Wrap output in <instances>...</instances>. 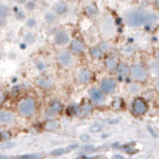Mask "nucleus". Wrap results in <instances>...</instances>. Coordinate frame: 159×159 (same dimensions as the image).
I'll use <instances>...</instances> for the list:
<instances>
[{"label":"nucleus","mask_w":159,"mask_h":159,"mask_svg":"<svg viewBox=\"0 0 159 159\" xmlns=\"http://www.w3.org/2000/svg\"><path fill=\"white\" fill-rule=\"evenodd\" d=\"M91 77V74L90 72L86 69L81 70L79 72V80L81 83H86L89 80Z\"/></svg>","instance_id":"ddd939ff"},{"label":"nucleus","mask_w":159,"mask_h":159,"mask_svg":"<svg viewBox=\"0 0 159 159\" xmlns=\"http://www.w3.org/2000/svg\"><path fill=\"white\" fill-rule=\"evenodd\" d=\"M10 137V135L6 132H2L0 133V139H7Z\"/></svg>","instance_id":"bb28decb"},{"label":"nucleus","mask_w":159,"mask_h":159,"mask_svg":"<svg viewBox=\"0 0 159 159\" xmlns=\"http://www.w3.org/2000/svg\"><path fill=\"white\" fill-rule=\"evenodd\" d=\"M41 156L37 154H25L22 156L17 157L16 159H39Z\"/></svg>","instance_id":"2eb2a0df"},{"label":"nucleus","mask_w":159,"mask_h":159,"mask_svg":"<svg viewBox=\"0 0 159 159\" xmlns=\"http://www.w3.org/2000/svg\"><path fill=\"white\" fill-rule=\"evenodd\" d=\"M46 19L48 21V22H52L54 20V17H53V15H52L51 13H48V14L46 16Z\"/></svg>","instance_id":"c85d7f7f"},{"label":"nucleus","mask_w":159,"mask_h":159,"mask_svg":"<svg viewBox=\"0 0 159 159\" xmlns=\"http://www.w3.org/2000/svg\"><path fill=\"white\" fill-rule=\"evenodd\" d=\"M63 109V106H62V104L60 103L59 101H57V100H55V101L52 102V104L50 105V109H49V114H57V113H59L61 112Z\"/></svg>","instance_id":"9d476101"},{"label":"nucleus","mask_w":159,"mask_h":159,"mask_svg":"<svg viewBox=\"0 0 159 159\" xmlns=\"http://www.w3.org/2000/svg\"><path fill=\"white\" fill-rule=\"evenodd\" d=\"M89 111H90V106H89V105H85V106L83 107V109H82V112H83L84 114H88Z\"/></svg>","instance_id":"cd10ccee"},{"label":"nucleus","mask_w":159,"mask_h":159,"mask_svg":"<svg viewBox=\"0 0 159 159\" xmlns=\"http://www.w3.org/2000/svg\"><path fill=\"white\" fill-rule=\"evenodd\" d=\"M132 77L136 80H144L147 77V72L143 67L140 65H135L132 67L131 70Z\"/></svg>","instance_id":"20e7f679"},{"label":"nucleus","mask_w":159,"mask_h":159,"mask_svg":"<svg viewBox=\"0 0 159 159\" xmlns=\"http://www.w3.org/2000/svg\"><path fill=\"white\" fill-rule=\"evenodd\" d=\"M157 60L159 61V51H158V52H157Z\"/></svg>","instance_id":"f704fd0d"},{"label":"nucleus","mask_w":159,"mask_h":159,"mask_svg":"<svg viewBox=\"0 0 159 159\" xmlns=\"http://www.w3.org/2000/svg\"><path fill=\"white\" fill-rule=\"evenodd\" d=\"M27 7L28 9H32V8L34 7V3L32 2H28L27 3Z\"/></svg>","instance_id":"473e14b6"},{"label":"nucleus","mask_w":159,"mask_h":159,"mask_svg":"<svg viewBox=\"0 0 159 159\" xmlns=\"http://www.w3.org/2000/svg\"><path fill=\"white\" fill-rule=\"evenodd\" d=\"M157 7H159V1H157Z\"/></svg>","instance_id":"c9c22d12"},{"label":"nucleus","mask_w":159,"mask_h":159,"mask_svg":"<svg viewBox=\"0 0 159 159\" xmlns=\"http://www.w3.org/2000/svg\"><path fill=\"white\" fill-rule=\"evenodd\" d=\"M124 150H125V151H126L128 153H130V154L134 153V152L137 151L134 147L129 146V145H127V146L124 148Z\"/></svg>","instance_id":"4be33fe9"},{"label":"nucleus","mask_w":159,"mask_h":159,"mask_svg":"<svg viewBox=\"0 0 159 159\" xmlns=\"http://www.w3.org/2000/svg\"><path fill=\"white\" fill-rule=\"evenodd\" d=\"M58 61H59L60 64L64 66H66L71 62V56L69 52H62L58 55Z\"/></svg>","instance_id":"423d86ee"},{"label":"nucleus","mask_w":159,"mask_h":159,"mask_svg":"<svg viewBox=\"0 0 159 159\" xmlns=\"http://www.w3.org/2000/svg\"><path fill=\"white\" fill-rule=\"evenodd\" d=\"M106 66H108V68L110 70H113L115 68L116 66V62L114 61V59H112V58H109V59L106 60Z\"/></svg>","instance_id":"dca6fc26"},{"label":"nucleus","mask_w":159,"mask_h":159,"mask_svg":"<svg viewBox=\"0 0 159 159\" xmlns=\"http://www.w3.org/2000/svg\"><path fill=\"white\" fill-rule=\"evenodd\" d=\"M151 70L155 75H159V64H157V63H152L151 65Z\"/></svg>","instance_id":"aec40b11"},{"label":"nucleus","mask_w":159,"mask_h":159,"mask_svg":"<svg viewBox=\"0 0 159 159\" xmlns=\"http://www.w3.org/2000/svg\"><path fill=\"white\" fill-rule=\"evenodd\" d=\"M100 129H101V127H100V125H99V124H94V125H93V126L91 127L90 130L94 132V133H96V132L99 131Z\"/></svg>","instance_id":"a878e982"},{"label":"nucleus","mask_w":159,"mask_h":159,"mask_svg":"<svg viewBox=\"0 0 159 159\" xmlns=\"http://www.w3.org/2000/svg\"><path fill=\"white\" fill-rule=\"evenodd\" d=\"M7 13V7L4 5H0V16L3 17L6 16Z\"/></svg>","instance_id":"412c9836"},{"label":"nucleus","mask_w":159,"mask_h":159,"mask_svg":"<svg viewBox=\"0 0 159 159\" xmlns=\"http://www.w3.org/2000/svg\"><path fill=\"white\" fill-rule=\"evenodd\" d=\"M68 113L70 114H75V113H78V109H77L76 107L75 106H70L68 109Z\"/></svg>","instance_id":"b1692460"},{"label":"nucleus","mask_w":159,"mask_h":159,"mask_svg":"<svg viewBox=\"0 0 159 159\" xmlns=\"http://www.w3.org/2000/svg\"><path fill=\"white\" fill-rule=\"evenodd\" d=\"M117 74L120 76H127L129 73V69L127 65L124 63H120V64L116 67Z\"/></svg>","instance_id":"f8f14e48"},{"label":"nucleus","mask_w":159,"mask_h":159,"mask_svg":"<svg viewBox=\"0 0 159 159\" xmlns=\"http://www.w3.org/2000/svg\"><path fill=\"white\" fill-rule=\"evenodd\" d=\"M101 87L105 93L110 94V93L114 91V89L116 88V84L113 80L105 79L102 81Z\"/></svg>","instance_id":"39448f33"},{"label":"nucleus","mask_w":159,"mask_h":159,"mask_svg":"<svg viewBox=\"0 0 159 159\" xmlns=\"http://www.w3.org/2000/svg\"><path fill=\"white\" fill-rule=\"evenodd\" d=\"M147 14L143 10H133L126 15V21L131 27H139L145 23Z\"/></svg>","instance_id":"f257e3e1"},{"label":"nucleus","mask_w":159,"mask_h":159,"mask_svg":"<svg viewBox=\"0 0 159 159\" xmlns=\"http://www.w3.org/2000/svg\"><path fill=\"white\" fill-rule=\"evenodd\" d=\"M55 41L57 44L64 45L69 42V36L64 32H60L57 33L55 37Z\"/></svg>","instance_id":"1a4fd4ad"},{"label":"nucleus","mask_w":159,"mask_h":159,"mask_svg":"<svg viewBox=\"0 0 159 159\" xmlns=\"http://www.w3.org/2000/svg\"><path fill=\"white\" fill-rule=\"evenodd\" d=\"M89 95H90V98H91L94 102H97V103H101V102L104 101V94L100 90L97 89H92L90 91H89Z\"/></svg>","instance_id":"0eeeda50"},{"label":"nucleus","mask_w":159,"mask_h":159,"mask_svg":"<svg viewBox=\"0 0 159 159\" xmlns=\"http://www.w3.org/2000/svg\"><path fill=\"white\" fill-rule=\"evenodd\" d=\"M78 159H101V157H79Z\"/></svg>","instance_id":"7c9ffc66"},{"label":"nucleus","mask_w":159,"mask_h":159,"mask_svg":"<svg viewBox=\"0 0 159 159\" xmlns=\"http://www.w3.org/2000/svg\"><path fill=\"white\" fill-rule=\"evenodd\" d=\"M20 114L23 116H31L34 114L35 112V102L32 99H23L19 104L18 107Z\"/></svg>","instance_id":"f03ea898"},{"label":"nucleus","mask_w":159,"mask_h":159,"mask_svg":"<svg viewBox=\"0 0 159 159\" xmlns=\"http://www.w3.org/2000/svg\"><path fill=\"white\" fill-rule=\"evenodd\" d=\"M27 26L30 27H33V25H34V21H33V19H29L28 21H27Z\"/></svg>","instance_id":"2f4dec72"},{"label":"nucleus","mask_w":159,"mask_h":159,"mask_svg":"<svg viewBox=\"0 0 159 159\" xmlns=\"http://www.w3.org/2000/svg\"><path fill=\"white\" fill-rule=\"evenodd\" d=\"M14 117L9 112L0 111V123H11L13 121Z\"/></svg>","instance_id":"9b49d317"},{"label":"nucleus","mask_w":159,"mask_h":159,"mask_svg":"<svg viewBox=\"0 0 159 159\" xmlns=\"http://www.w3.org/2000/svg\"><path fill=\"white\" fill-rule=\"evenodd\" d=\"M55 10H56V12H57V13L62 14V13H64V12L66 11V4H64L63 2H58V3L56 5Z\"/></svg>","instance_id":"4468645a"},{"label":"nucleus","mask_w":159,"mask_h":159,"mask_svg":"<svg viewBox=\"0 0 159 159\" xmlns=\"http://www.w3.org/2000/svg\"><path fill=\"white\" fill-rule=\"evenodd\" d=\"M58 123L56 121H52L49 122V123H47V125H46V129L47 130H53V129H56L58 127Z\"/></svg>","instance_id":"f3484780"},{"label":"nucleus","mask_w":159,"mask_h":159,"mask_svg":"<svg viewBox=\"0 0 159 159\" xmlns=\"http://www.w3.org/2000/svg\"><path fill=\"white\" fill-rule=\"evenodd\" d=\"M133 112L134 114L136 115H141V114H144L147 110V103L145 100L141 98H138V99H134V101L133 102Z\"/></svg>","instance_id":"7ed1b4c3"},{"label":"nucleus","mask_w":159,"mask_h":159,"mask_svg":"<svg viewBox=\"0 0 159 159\" xmlns=\"http://www.w3.org/2000/svg\"><path fill=\"white\" fill-rule=\"evenodd\" d=\"M91 56L94 57V58H99V57H101L102 53L101 52L99 51V48L95 47V48H93V49L91 50Z\"/></svg>","instance_id":"a211bd4d"},{"label":"nucleus","mask_w":159,"mask_h":159,"mask_svg":"<svg viewBox=\"0 0 159 159\" xmlns=\"http://www.w3.org/2000/svg\"><path fill=\"white\" fill-rule=\"evenodd\" d=\"M84 44L79 40H73L71 42V51L75 54H80L84 51Z\"/></svg>","instance_id":"6e6552de"},{"label":"nucleus","mask_w":159,"mask_h":159,"mask_svg":"<svg viewBox=\"0 0 159 159\" xmlns=\"http://www.w3.org/2000/svg\"><path fill=\"white\" fill-rule=\"evenodd\" d=\"M0 159H6V157H0Z\"/></svg>","instance_id":"e433bc0d"},{"label":"nucleus","mask_w":159,"mask_h":159,"mask_svg":"<svg viewBox=\"0 0 159 159\" xmlns=\"http://www.w3.org/2000/svg\"><path fill=\"white\" fill-rule=\"evenodd\" d=\"M111 159H124V157L120 155V154H115L112 157Z\"/></svg>","instance_id":"c756f323"},{"label":"nucleus","mask_w":159,"mask_h":159,"mask_svg":"<svg viewBox=\"0 0 159 159\" xmlns=\"http://www.w3.org/2000/svg\"><path fill=\"white\" fill-rule=\"evenodd\" d=\"M85 12H86V13L88 15H92L96 12V9H95L94 7H93V6H89V7H87L86 10H85Z\"/></svg>","instance_id":"5701e85b"},{"label":"nucleus","mask_w":159,"mask_h":159,"mask_svg":"<svg viewBox=\"0 0 159 159\" xmlns=\"http://www.w3.org/2000/svg\"><path fill=\"white\" fill-rule=\"evenodd\" d=\"M156 88L157 89V91L159 92V80H157V81L156 83Z\"/></svg>","instance_id":"72a5a7b5"},{"label":"nucleus","mask_w":159,"mask_h":159,"mask_svg":"<svg viewBox=\"0 0 159 159\" xmlns=\"http://www.w3.org/2000/svg\"><path fill=\"white\" fill-rule=\"evenodd\" d=\"M64 152H65V149L58 148V149H56L55 151L52 152V154H53V155H61V154H63Z\"/></svg>","instance_id":"393cba45"},{"label":"nucleus","mask_w":159,"mask_h":159,"mask_svg":"<svg viewBox=\"0 0 159 159\" xmlns=\"http://www.w3.org/2000/svg\"><path fill=\"white\" fill-rule=\"evenodd\" d=\"M52 80L48 79H42L39 82V84H41L42 87H50L52 85Z\"/></svg>","instance_id":"6ab92c4d"}]
</instances>
